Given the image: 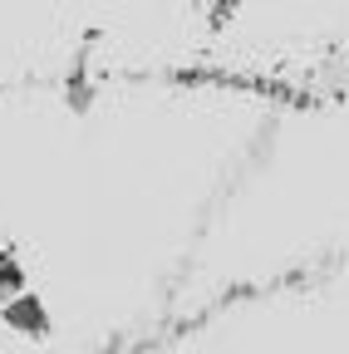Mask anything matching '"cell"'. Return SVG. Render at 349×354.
<instances>
[{
	"label": "cell",
	"mask_w": 349,
	"mask_h": 354,
	"mask_svg": "<svg viewBox=\"0 0 349 354\" xmlns=\"http://www.w3.org/2000/svg\"><path fill=\"white\" fill-rule=\"evenodd\" d=\"M0 320H6L15 335H30V339H45L50 335V310L39 305V295H30V290L0 305Z\"/></svg>",
	"instance_id": "cell-1"
},
{
	"label": "cell",
	"mask_w": 349,
	"mask_h": 354,
	"mask_svg": "<svg viewBox=\"0 0 349 354\" xmlns=\"http://www.w3.org/2000/svg\"><path fill=\"white\" fill-rule=\"evenodd\" d=\"M15 295H25V261L6 246L0 251V305L15 300Z\"/></svg>",
	"instance_id": "cell-2"
}]
</instances>
